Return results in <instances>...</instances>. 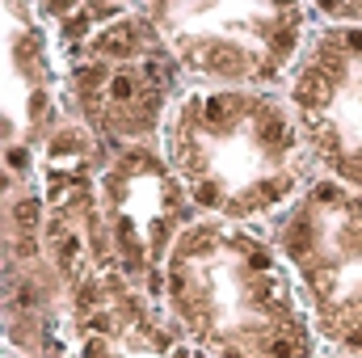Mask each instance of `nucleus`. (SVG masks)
<instances>
[{
	"label": "nucleus",
	"instance_id": "f257e3e1",
	"mask_svg": "<svg viewBox=\"0 0 362 358\" xmlns=\"http://www.w3.org/2000/svg\"><path fill=\"white\" fill-rule=\"evenodd\" d=\"M160 304L194 358H329L266 228L198 219L165 262Z\"/></svg>",
	"mask_w": 362,
	"mask_h": 358
},
{
	"label": "nucleus",
	"instance_id": "f03ea898",
	"mask_svg": "<svg viewBox=\"0 0 362 358\" xmlns=\"http://www.w3.org/2000/svg\"><path fill=\"white\" fill-rule=\"evenodd\" d=\"M185 194L202 219L270 228L312 185L316 165L286 93L189 85L160 131Z\"/></svg>",
	"mask_w": 362,
	"mask_h": 358
},
{
	"label": "nucleus",
	"instance_id": "7ed1b4c3",
	"mask_svg": "<svg viewBox=\"0 0 362 358\" xmlns=\"http://www.w3.org/2000/svg\"><path fill=\"white\" fill-rule=\"evenodd\" d=\"M38 17L55 38L64 118L105 152L160 144L189 81L144 4H38Z\"/></svg>",
	"mask_w": 362,
	"mask_h": 358
},
{
	"label": "nucleus",
	"instance_id": "20e7f679",
	"mask_svg": "<svg viewBox=\"0 0 362 358\" xmlns=\"http://www.w3.org/2000/svg\"><path fill=\"white\" fill-rule=\"evenodd\" d=\"M165 42L173 47L189 85L206 89H286L312 30V4L262 0H185L144 4Z\"/></svg>",
	"mask_w": 362,
	"mask_h": 358
},
{
	"label": "nucleus",
	"instance_id": "39448f33",
	"mask_svg": "<svg viewBox=\"0 0 362 358\" xmlns=\"http://www.w3.org/2000/svg\"><path fill=\"white\" fill-rule=\"evenodd\" d=\"M266 232L299 287L325 354L362 358V194L316 173Z\"/></svg>",
	"mask_w": 362,
	"mask_h": 358
},
{
	"label": "nucleus",
	"instance_id": "423d86ee",
	"mask_svg": "<svg viewBox=\"0 0 362 358\" xmlns=\"http://www.w3.org/2000/svg\"><path fill=\"white\" fill-rule=\"evenodd\" d=\"M101 215L118 270L160 299L165 262L177 241L202 219L160 144H131L105 152L97 169Z\"/></svg>",
	"mask_w": 362,
	"mask_h": 358
},
{
	"label": "nucleus",
	"instance_id": "0eeeda50",
	"mask_svg": "<svg viewBox=\"0 0 362 358\" xmlns=\"http://www.w3.org/2000/svg\"><path fill=\"white\" fill-rule=\"evenodd\" d=\"M282 93L316 173L362 194V25L316 21Z\"/></svg>",
	"mask_w": 362,
	"mask_h": 358
},
{
	"label": "nucleus",
	"instance_id": "6e6552de",
	"mask_svg": "<svg viewBox=\"0 0 362 358\" xmlns=\"http://www.w3.org/2000/svg\"><path fill=\"white\" fill-rule=\"evenodd\" d=\"M4 358H72L68 295L42 245V190L17 173H4Z\"/></svg>",
	"mask_w": 362,
	"mask_h": 358
},
{
	"label": "nucleus",
	"instance_id": "1a4fd4ad",
	"mask_svg": "<svg viewBox=\"0 0 362 358\" xmlns=\"http://www.w3.org/2000/svg\"><path fill=\"white\" fill-rule=\"evenodd\" d=\"M64 127L59 55L38 4H4V173L38 178L47 139Z\"/></svg>",
	"mask_w": 362,
	"mask_h": 358
},
{
	"label": "nucleus",
	"instance_id": "9d476101",
	"mask_svg": "<svg viewBox=\"0 0 362 358\" xmlns=\"http://www.w3.org/2000/svg\"><path fill=\"white\" fill-rule=\"evenodd\" d=\"M68 337L72 358H194L165 304L118 266L68 287Z\"/></svg>",
	"mask_w": 362,
	"mask_h": 358
},
{
	"label": "nucleus",
	"instance_id": "9b49d317",
	"mask_svg": "<svg viewBox=\"0 0 362 358\" xmlns=\"http://www.w3.org/2000/svg\"><path fill=\"white\" fill-rule=\"evenodd\" d=\"M316 21H337V25H362V0H341V4H312Z\"/></svg>",
	"mask_w": 362,
	"mask_h": 358
}]
</instances>
